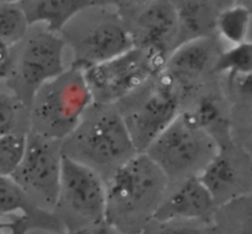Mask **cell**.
Wrapping results in <instances>:
<instances>
[{"instance_id": "cell-10", "label": "cell", "mask_w": 252, "mask_h": 234, "mask_svg": "<svg viewBox=\"0 0 252 234\" xmlns=\"http://www.w3.org/2000/svg\"><path fill=\"white\" fill-rule=\"evenodd\" d=\"M71 44L74 51L71 68L81 71L118 58L137 47L130 29L120 17L111 14L91 21Z\"/></svg>"}, {"instance_id": "cell-28", "label": "cell", "mask_w": 252, "mask_h": 234, "mask_svg": "<svg viewBox=\"0 0 252 234\" xmlns=\"http://www.w3.org/2000/svg\"><path fill=\"white\" fill-rule=\"evenodd\" d=\"M116 234H130V233H123V232H118V231H117V233H116Z\"/></svg>"}, {"instance_id": "cell-27", "label": "cell", "mask_w": 252, "mask_h": 234, "mask_svg": "<svg viewBox=\"0 0 252 234\" xmlns=\"http://www.w3.org/2000/svg\"><path fill=\"white\" fill-rule=\"evenodd\" d=\"M107 223H102V225L97 226H90V227H83L80 230L75 231L71 234H110V231L107 228Z\"/></svg>"}, {"instance_id": "cell-26", "label": "cell", "mask_w": 252, "mask_h": 234, "mask_svg": "<svg viewBox=\"0 0 252 234\" xmlns=\"http://www.w3.org/2000/svg\"><path fill=\"white\" fill-rule=\"evenodd\" d=\"M239 95L246 100H252V74L234 80Z\"/></svg>"}, {"instance_id": "cell-20", "label": "cell", "mask_w": 252, "mask_h": 234, "mask_svg": "<svg viewBox=\"0 0 252 234\" xmlns=\"http://www.w3.org/2000/svg\"><path fill=\"white\" fill-rule=\"evenodd\" d=\"M29 145V135L10 132L0 135V177H12L21 166Z\"/></svg>"}, {"instance_id": "cell-3", "label": "cell", "mask_w": 252, "mask_h": 234, "mask_svg": "<svg viewBox=\"0 0 252 234\" xmlns=\"http://www.w3.org/2000/svg\"><path fill=\"white\" fill-rule=\"evenodd\" d=\"M220 146L189 112H184L153 142L147 154L167 178L185 181L198 176Z\"/></svg>"}, {"instance_id": "cell-16", "label": "cell", "mask_w": 252, "mask_h": 234, "mask_svg": "<svg viewBox=\"0 0 252 234\" xmlns=\"http://www.w3.org/2000/svg\"><path fill=\"white\" fill-rule=\"evenodd\" d=\"M174 4L179 15L175 49L186 42L211 37L217 31L219 14L226 7H220L226 2L219 1H174Z\"/></svg>"}, {"instance_id": "cell-22", "label": "cell", "mask_w": 252, "mask_h": 234, "mask_svg": "<svg viewBox=\"0 0 252 234\" xmlns=\"http://www.w3.org/2000/svg\"><path fill=\"white\" fill-rule=\"evenodd\" d=\"M228 206L231 211V215L235 217L238 223V233L239 234H252V195L239 196L234 199L230 203L224 204Z\"/></svg>"}, {"instance_id": "cell-12", "label": "cell", "mask_w": 252, "mask_h": 234, "mask_svg": "<svg viewBox=\"0 0 252 234\" xmlns=\"http://www.w3.org/2000/svg\"><path fill=\"white\" fill-rule=\"evenodd\" d=\"M138 46L160 52L169 58L171 44L176 46L179 15L174 1H152L137 17ZM134 37V41L137 38Z\"/></svg>"}, {"instance_id": "cell-2", "label": "cell", "mask_w": 252, "mask_h": 234, "mask_svg": "<svg viewBox=\"0 0 252 234\" xmlns=\"http://www.w3.org/2000/svg\"><path fill=\"white\" fill-rule=\"evenodd\" d=\"M94 102L84 73L70 68L41 87L31 104L30 122L34 134L61 140L71 136Z\"/></svg>"}, {"instance_id": "cell-29", "label": "cell", "mask_w": 252, "mask_h": 234, "mask_svg": "<svg viewBox=\"0 0 252 234\" xmlns=\"http://www.w3.org/2000/svg\"><path fill=\"white\" fill-rule=\"evenodd\" d=\"M251 123H252V118H251Z\"/></svg>"}, {"instance_id": "cell-4", "label": "cell", "mask_w": 252, "mask_h": 234, "mask_svg": "<svg viewBox=\"0 0 252 234\" xmlns=\"http://www.w3.org/2000/svg\"><path fill=\"white\" fill-rule=\"evenodd\" d=\"M167 59L154 49L135 47L118 58L91 66L83 73L94 101L110 104L129 97L130 93L159 75L164 71Z\"/></svg>"}, {"instance_id": "cell-8", "label": "cell", "mask_w": 252, "mask_h": 234, "mask_svg": "<svg viewBox=\"0 0 252 234\" xmlns=\"http://www.w3.org/2000/svg\"><path fill=\"white\" fill-rule=\"evenodd\" d=\"M63 155L61 141L30 132L24 161L10 178L38 206L57 208L61 195Z\"/></svg>"}, {"instance_id": "cell-15", "label": "cell", "mask_w": 252, "mask_h": 234, "mask_svg": "<svg viewBox=\"0 0 252 234\" xmlns=\"http://www.w3.org/2000/svg\"><path fill=\"white\" fill-rule=\"evenodd\" d=\"M26 14L30 26L44 24L52 33L63 31L75 16L88 10L100 6L105 1L93 0H22L19 1Z\"/></svg>"}, {"instance_id": "cell-5", "label": "cell", "mask_w": 252, "mask_h": 234, "mask_svg": "<svg viewBox=\"0 0 252 234\" xmlns=\"http://www.w3.org/2000/svg\"><path fill=\"white\" fill-rule=\"evenodd\" d=\"M73 135V146L81 156L78 161L94 169L107 167L112 173L139 154L123 115L111 108H100Z\"/></svg>"}, {"instance_id": "cell-18", "label": "cell", "mask_w": 252, "mask_h": 234, "mask_svg": "<svg viewBox=\"0 0 252 234\" xmlns=\"http://www.w3.org/2000/svg\"><path fill=\"white\" fill-rule=\"evenodd\" d=\"M29 20L19 1H0V43L14 47L27 34Z\"/></svg>"}, {"instance_id": "cell-9", "label": "cell", "mask_w": 252, "mask_h": 234, "mask_svg": "<svg viewBox=\"0 0 252 234\" xmlns=\"http://www.w3.org/2000/svg\"><path fill=\"white\" fill-rule=\"evenodd\" d=\"M57 206H64L88 226L106 223L107 188L96 169L68 155L62 161L61 195Z\"/></svg>"}, {"instance_id": "cell-13", "label": "cell", "mask_w": 252, "mask_h": 234, "mask_svg": "<svg viewBox=\"0 0 252 234\" xmlns=\"http://www.w3.org/2000/svg\"><path fill=\"white\" fill-rule=\"evenodd\" d=\"M246 176L245 162L233 154L229 145L221 146L218 154L198 174L202 183L214 196L217 204L221 200L228 204L234 199L243 196L240 190L245 183Z\"/></svg>"}, {"instance_id": "cell-25", "label": "cell", "mask_w": 252, "mask_h": 234, "mask_svg": "<svg viewBox=\"0 0 252 234\" xmlns=\"http://www.w3.org/2000/svg\"><path fill=\"white\" fill-rule=\"evenodd\" d=\"M11 47L0 43V76L2 80H9L15 70L16 59L14 58Z\"/></svg>"}, {"instance_id": "cell-11", "label": "cell", "mask_w": 252, "mask_h": 234, "mask_svg": "<svg viewBox=\"0 0 252 234\" xmlns=\"http://www.w3.org/2000/svg\"><path fill=\"white\" fill-rule=\"evenodd\" d=\"M216 205V199L199 177H189L165 198L154 215V220L159 223L206 220Z\"/></svg>"}, {"instance_id": "cell-6", "label": "cell", "mask_w": 252, "mask_h": 234, "mask_svg": "<svg viewBox=\"0 0 252 234\" xmlns=\"http://www.w3.org/2000/svg\"><path fill=\"white\" fill-rule=\"evenodd\" d=\"M180 88L164 69L138 104L123 115L139 154H144L180 115Z\"/></svg>"}, {"instance_id": "cell-19", "label": "cell", "mask_w": 252, "mask_h": 234, "mask_svg": "<svg viewBox=\"0 0 252 234\" xmlns=\"http://www.w3.org/2000/svg\"><path fill=\"white\" fill-rule=\"evenodd\" d=\"M218 74H228L231 80L252 74V42L234 46L226 52H221L214 65Z\"/></svg>"}, {"instance_id": "cell-23", "label": "cell", "mask_w": 252, "mask_h": 234, "mask_svg": "<svg viewBox=\"0 0 252 234\" xmlns=\"http://www.w3.org/2000/svg\"><path fill=\"white\" fill-rule=\"evenodd\" d=\"M19 103H22L16 96L2 92L0 95V135H6L16 131L19 115Z\"/></svg>"}, {"instance_id": "cell-14", "label": "cell", "mask_w": 252, "mask_h": 234, "mask_svg": "<svg viewBox=\"0 0 252 234\" xmlns=\"http://www.w3.org/2000/svg\"><path fill=\"white\" fill-rule=\"evenodd\" d=\"M220 54L221 52H217V43L212 37L193 39L171 52L165 71L182 87L201 78L209 68L214 69Z\"/></svg>"}, {"instance_id": "cell-21", "label": "cell", "mask_w": 252, "mask_h": 234, "mask_svg": "<svg viewBox=\"0 0 252 234\" xmlns=\"http://www.w3.org/2000/svg\"><path fill=\"white\" fill-rule=\"evenodd\" d=\"M199 128L206 130L214 139V131L223 128V114L218 100L213 96H204L197 101L196 107L187 110Z\"/></svg>"}, {"instance_id": "cell-1", "label": "cell", "mask_w": 252, "mask_h": 234, "mask_svg": "<svg viewBox=\"0 0 252 234\" xmlns=\"http://www.w3.org/2000/svg\"><path fill=\"white\" fill-rule=\"evenodd\" d=\"M169 178L148 156L138 154L106 182V223L118 232L139 234L166 198Z\"/></svg>"}, {"instance_id": "cell-7", "label": "cell", "mask_w": 252, "mask_h": 234, "mask_svg": "<svg viewBox=\"0 0 252 234\" xmlns=\"http://www.w3.org/2000/svg\"><path fill=\"white\" fill-rule=\"evenodd\" d=\"M65 47L66 42L61 36L47 29L27 38L14 74L7 80H14L19 86L15 93L22 103L31 107L39 88L65 73Z\"/></svg>"}, {"instance_id": "cell-24", "label": "cell", "mask_w": 252, "mask_h": 234, "mask_svg": "<svg viewBox=\"0 0 252 234\" xmlns=\"http://www.w3.org/2000/svg\"><path fill=\"white\" fill-rule=\"evenodd\" d=\"M153 234H214L203 226H193L184 223V221H172V222L159 223V227Z\"/></svg>"}, {"instance_id": "cell-17", "label": "cell", "mask_w": 252, "mask_h": 234, "mask_svg": "<svg viewBox=\"0 0 252 234\" xmlns=\"http://www.w3.org/2000/svg\"><path fill=\"white\" fill-rule=\"evenodd\" d=\"M250 24V9L245 5L231 2L219 14L217 21V32L226 41L238 46L246 42Z\"/></svg>"}]
</instances>
